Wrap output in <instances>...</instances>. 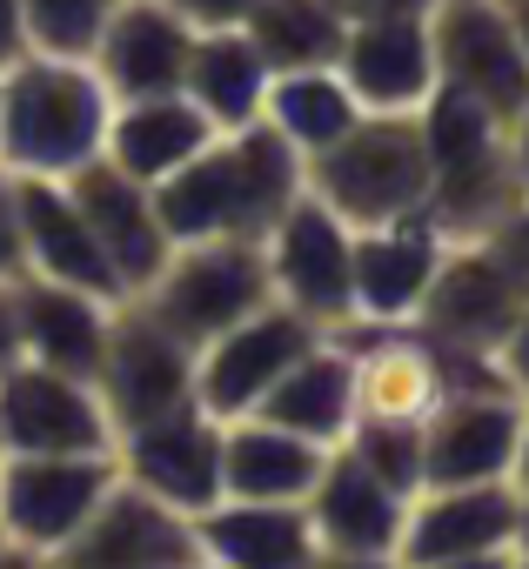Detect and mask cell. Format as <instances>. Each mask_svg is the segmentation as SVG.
Wrapping results in <instances>:
<instances>
[{
    "mask_svg": "<svg viewBox=\"0 0 529 569\" xmlns=\"http://www.w3.org/2000/svg\"><path fill=\"white\" fill-rule=\"evenodd\" d=\"M168 241H261L302 194V154L269 128H221L194 161L148 188Z\"/></svg>",
    "mask_w": 529,
    "mask_h": 569,
    "instance_id": "6da1fadb",
    "label": "cell"
},
{
    "mask_svg": "<svg viewBox=\"0 0 529 569\" xmlns=\"http://www.w3.org/2000/svg\"><path fill=\"white\" fill-rule=\"evenodd\" d=\"M108 88L94 61L74 54H21L0 68V168L68 181L108 141Z\"/></svg>",
    "mask_w": 529,
    "mask_h": 569,
    "instance_id": "7a4b0ae2",
    "label": "cell"
},
{
    "mask_svg": "<svg viewBox=\"0 0 529 569\" xmlns=\"http://www.w3.org/2000/svg\"><path fill=\"white\" fill-rule=\"evenodd\" d=\"M422 148H429V201L422 214L449 234V241H476L489 234L516 201V161H509V121L456 88H436L422 108Z\"/></svg>",
    "mask_w": 529,
    "mask_h": 569,
    "instance_id": "3957f363",
    "label": "cell"
},
{
    "mask_svg": "<svg viewBox=\"0 0 529 569\" xmlns=\"http://www.w3.org/2000/svg\"><path fill=\"white\" fill-rule=\"evenodd\" d=\"M302 188L329 201L349 228L409 221L429 201V148L416 114H362L336 148L302 168Z\"/></svg>",
    "mask_w": 529,
    "mask_h": 569,
    "instance_id": "277c9868",
    "label": "cell"
},
{
    "mask_svg": "<svg viewBox=\"0 0 529 569\" xmlns=\"http://www.w3.org/2000/svg\"><path fill=\"white\" fill-rule=\"evenodd\" d=\"M128 302H141L168 336H181L201 356L214 336H228L254 309H269L276 289H269L261 241H174V254L154 268V281Z\"/></svg>",
    "mask_w": 529,
    "mask_h": 569,
    "instance_id": "5b68a950",
    "label": "cell"
},
{
    "mask_svg": "<svg viewBox=\"0 0 529 569\" xmlns=\"http://www.w3.org/2000/svg\"><path fill=\"white\" fill-rule=\"evenodd\" d=\"M349 241L356 228L316 201L309 188L276 214V228L261 234V261H269V289L282 309H296L302 322H316L322 336H342L356 322V296H349Z\"/></svg>",
    "mask_w": 529,
    "mask_h": 569,
    "instance_id": "8992f818",
    "label": "cell"
},
{
    "mask_svg": "<svg viewBox=\"0 0 529 569\" xmlns=\"http://www.w3.org/2000/svg\"><path fill=\"white\" fill-rule=\"evenodd\" d=\"M114 476V456H0V529L28 562H61Z\"/></svg>",
    "mask_w": 529,
    "mask_h": 569,
    "instance_id": "52a82bcc",
    "label": "cell"
},
{
    "mask_svg": "<svg viewBox=\"0 0 529 569\" xmlns=\"http://www.w3.org/2000/svg\"><path fill=\"white\" fill-rule=\"evenodd\" d=\"M522 302H529V281L476 234V241H449V248H442L429 289H422V302H416V329H429V336L449 342V349H482V356H496L502 336H509V322L522 316Z\"/></svg>",
    "mask_w": 529,
    "mask_h": 569,
    "instance_id": "ba28073f",
    "label": "cell"
},
{
    "mask_svg": "<svg viewBox=\"0 0 529 569\" xmlns=\"http://www.w3.org/2000/svg\"><path fill=\"white\" fill-rule=\"evenodd\" d=\"M94 389H101V409L121 436L148 416L194 402V349L181 336H168L141 302H114V322H108V342L94 362Z\"/></svg>",
    "mask_w": 529,
    "mask_h": 569,
    "instance_id": "9c48e42d",
    "label": "cell"
},
{
    "mask_svg": "<svg viewBox=\"0 0 529 569\" xmlns=\"http://www.w3.org/2000/svg\"><path fill=\"white\" fill-rule=\"evenodd\" d=\"M0 456H114V422L88 376L14 362L0 376Z\"/></svg>",
    "mask_w": 529,
    "mask_h": 569,
    "instance_id": "30bf717a",
    "label": "cell"
},
{
    "mask_svg": "<svg viewBox=\"0 0 529 569\" xmlns=\"http://www.w3.org/2000/svg\"><path fill=\"white\" fill-rule=\"evenodd\" d=\"M429 54H436V88H456L496 108L502 121L529 101V54L516 41V21L502 0H436Z\"/></svg>",
    "mask_w": 529,
    "mask_h": 569,
    "instance_id": "8fae6325",
    "label": "cell"
},
{
    "mask_svg": "<svg viewBox=\"0 0 529 569\" xmlns=\"http://www.w3.org/2000/svg\"><path fill=\"white\" fill-rule=\"evenodd\" d=\"M516 482H449V489H416L402 516L396 562H516Z\"/></svg>",
    "mask_w": 529,
    "mask_h": 569,
    "instance_id": "7c38bea8",
    "label": "cell"
},
{
    "mask_svg": "<svg viewBox=\"0 0 529 569\" xmlns=\"http://www.w3.org/2000/svg\"><path fill=\"white\" fill-rule=\"evenodd\" d=\"M309 342H322V329L302 322L296 309H282V302L254 309L248 322H234L228 336H214V342L194 356V402H201L214 422L254 416V402L282 382V369H289Z\"/></svg>",
    "mask_w": 529,
    "mask_h": 569,
    "instance_id": "4fadbf2b",
    "label": "cell"
},
{
    "mask_svg": "<svg viewBox=\"0 0 529 569\" xmlns=\"http://www.w3.org/2000/svg\"><path fill=\"white\" fill-rule=\"evenodd\" d=\"M114 469L134 489H148V496L194 516V509H208L221 496V422L201 402L148 416V422L114 436Z\"/></svg>",
    "mask_w": 529,
    "mask_h": 569,
    "instance_id": "5bb4252c",
    "label": "cell"
},
{
    "mask_svg": "<svg viewBox=\"0 0 529 569\" xmlns=\"http://www.w3.org/2000/svg\"><path fill=\"white\" fill-rule=\"evenodd\" d=\"M522 429L516 389H449L422 416V489L449 482H509Z\"/></svg>",
    "mask_w": 529,
    "mask_h": 569,
    "instance_id": "9a60e30c",
    "label": "cell"
},
{
    "mask_svg": "<svg viewBox=\"0 0 529 569\" xmlns=\"http://www.w3.org/2000/svg\"><path fill=\"white\" fill-rule=\"evenodd\" d=\"M302 509H309V529H316V556L322 562H396L409 496L389 489L382 476H369L349 449H329V462L309 482Z\"/></svg>",
    "mask_w": 529,
    "mask_h": 569,
    "instance_id": "2e32d148",
    "label": "cell"
},
{
    "mask_svg": "<svg viewBox=\"0 0 529 569\" xmlns=\"http://www.w3.org/2000/svg\"><path fill=\"white\" fill-rule=\"evenodd\" d=\"M188 48L194 28L168 8V0H114L88 61L108 88V101H141V94H168L188 74Z\"/></svg>",
    "mask_w": 529,
    "mask_h": 569,
    "instance_id": "e0dca14e",
    "label": "cell"
},
{
    "mask_svg": "<svg viewBox=\"0 0 529 569\" xmlns=\"http://www.w3.org/2000/svg\"><path fill=\"white\" fill-rule=\"evenodd\" d=\"M442 248H449V234H442L429 214L382 221V228H356V241H349L356 322H416V302H422V289H429ZM356 322H349V329H356Z\"/></svg>",
    "mask_w": 529,
    "mask_h": 569,
    "instance_id": "ac0fdd59",
    "label": "cell"
},
{
    "mask_svg": "<svg viewBox=\"0 0 529 569\" xmlns=\"http://www.w3.org/2000/svg\"><path fill=\"white\" fill-rule=\"evenodd\" d=\"M68 194L81 201V214H88V228H94L114 281H121V296H141L154 281V268L174 254V241H168V228L154 214V194L134 174H121L114 161H101V154L68 174Z\"/></svg>",
    "mask_w": 529,
    "mask_h": 569,
    "instance_id": "d6986e66",
    "label": "cell"
},
{
    "mask_svg": "<svg viewBox=\"0 0 529 569\" xmlns=\"http://www.w3.org/2000/svg\"><path fill=\"white\" fill-rule=\"evenodd\" d=\"M336 74L362 101V114H416L436 94V54H429V14H389L356 21L342 34Z\"/></svg>",
    "mask_w": 529,
    "mask_h": 569,
    "instance_id": "ffe728a7",
    "label": "cell"
},
{
    "mask_svg": "<svg viewBox=\"0 0 529 569\" xmlns=\"http://www.w3.org/2000/svg\"><path fill=\"white\" fill-rule=\"evenodd\" d=\"M14 201H21V248H28V274L41 281H68V289H88L101 302H128L121 281L81 214V201L68 194V181L54 174H14Z\"/></svg>",
    "mask_w": 529,
    "mask_h": 569,
    "instance_id": "44dd1931",
    "label": "cell"
},
{
    "mask_svg": "<svg viewBox=\"0 0 529 569\" xmlns=\"http://www.w3.org/2000/svg\"><path fill=\"white\" fill-rule=\"evenodd\" d=\"M61 562H101V569H134V562H201L194 549V516L134 489L128 476L108 482V496L94 502L88 529L68 542Z\"/></svg>",
    "mask_w": 529,
    "mask_h": 569,
    "instance_id": "7402d4cb",
    "label": "cell"
},
{
    "mask_svg": "<svg viewBox=\"0 0 529 569\" xmlns=\"http://www.w3.org/2000/svg\"><path fill=\"white\" fill-rule=\"evenodd\" d=\"M194 549L201 562H221V569L322 562L302 502H248V496H214L208 509H194Z\"/></svg>",
    "mask_w": 529,
    "mask_h": 569,
    "instance_id": "603a6c76",
    "label": "cell"
},
{
    "mask_svg": "<svg viewBox=\"0 0 529 569\" xmlns=\"http://www.w3.org/2000/svg\"><path fill=\"white\" fill-rule=\"evenodd\" d=\"M214 134H221V128H214L181 88H168V94H141V101H114V108H108L101 161H114L121 174H134L141 188H154V181H168L181 161H194Z\"/></svg>",
    "mask_w": 529,
    "mask_h": 569,
    "instance_id": "cb8c5ba5",
    "label": "cell"
},
{
    "mask_svg": "<svg viewBox=\"0 0 529 569\" xmlns=\"http://www.w3.org/2000/svg\"><path fill=\"white\" fill-rule=\"evenodd\" d=\"M14 309H21V362H41V369H61V376H88L94 382V362H101L114 302H101L88 289H68V281L21 274L14 281Z\"/></svg>",
    "mask_w": 529,
    "mask_h": 569,
    "instance_id": "d4e9b609",
    "label": "cell"
},
{
    "mask_svg": "<svg viewBox=\"0 0 529 569\" xmlns=\"http://www.w3.org/2000/svg\"><path fill=\"white\" fill-rule=\"evenodd\" d=\"M329 449L261 422V416H234L221 422V496H248V502H302L309 482L322 476Z\"/></svg>",
    "mask_w": 529,
    "mask_h": 569,
    "instance_id": "484cf974",
    "label": "cell"
},
{
    "mask_svg": "<svg viewBox=\"0 0 529 569\" xmlns=\"http://www.w3.org/2000/svg\"><path fill=\"white\" fill-rule=\"evenodd\" d=\"M254 416H261V422H282V429H296V436H309V442H322V449H336V442L349 436V422H356L349 342H342V336L309 342V349L282 369V382L254 402Z\"/></svg>",
    "mask_w": 529,
    "mask_h": 569,
    "instance_id": "4316f807",
    "label": "cell"
},
{
    "mask_svg": "<svg viewBox=\"0 0 529 569\" xmlns=\"http://www.w3.org/2000/svg\"><path fill=\"white\" fill-rule=\"evenodd\" d=\"M181 94L214 121V128H248L261 121V94H269V61L254 54L241 28H194Z\"/></svg>",
    "mask_w": 529,
    "mask_h": 569,
    "instance_id": "83f0119b",
    "label": "cell"
},
{
    "mask_svg": "<svg viewBox=\"0 0 529 569\" xmlns=\"http://www.w3.org/2000/svg\"><path fill=\"white\" fill-rule=\"evenodd\" d=\"M261 121H269L296 154L302 168L336 148L356 121H362V101L349 94V81L336 68H289V74H269V94H261Z\"/></svg>",
    "mask_w": 529,
    "mask_h": 569,
    "instance_id": "f1b7e54d",
    "label": "cell"
},
{
    "mask_svg": "<svg viewBox=\"0 0 529 569\" xmlns=\"http://www.w3.org/2000/svg\"><path fill=\"white\" fill-rule=\"evenodd\" d=\"M241 34L269 61V74H289V68H336L349 28L329 0H254Z\"/></svg>",
    "mask_w": 529,
    "mask_h": 569,
    "instance_id": "f546056e",
    "label": "cell"
},
{
    "mask_svg": "<svg viewBox=\"0 0 529 569\" xmlns=\"http://www.w3.org/2000/svg\"><path fill=\"white\" fill-rule=\"evenodd\" d=\"M336 449H349L369 476H382L402 496L422 489V422H409V416H356Z\"/></svg>",
    "mask_w": 529,
    "mask_h": 569,
    "instance_id": "4dcf8cb0",
    "label": "cell"
},
{
    "mask_svg": "<svg viewBox=\"0 0 529 569\" xmlns=\"http://www.w3.org/2000/svg\"><path fill=\"white\" fill-rule=\"evenodd\" d=\"M21 8H28V41L41 54L88 61V48H94V34H101V21H108L114 0H21Z\"/></svg>",
    "mask_w": 529,
    "mask_h": 569,
    "instance_id": "1f68e13d",
    "label": "cell"
},
{
    "mask_svg": "<svg viewBox=\"0 0 529 569\" xmlns=\"http://www.w3.org/2000/svg\"><path fill=\"white\" fill-rule=\"evenodd\" d=\"M28 274V248H21V201H14V174L0 168V281Z\"/></svg>",
    "mask_w": 529,
    "mask_h": 569,
    "instance_id": "d6a6232c",
    "label": "cell"
},
{
    "mask_svg": "<svg viewBox=\"0 0 529 569\" xmlns=\"http://www.w3.org/2000/svg\"><path fill=\"white\" fill-rule=\"evenodd\" d=\"M482 241H489V248H496V254H502L522 281H529V194H522V201H516V208H509L489 234H482Z\"/></svg>",
    "mask_w": 529,
    "mask_h": 569,
    "instance_id": "836d02e7",
    "label": "cell"
},
{
    "mask_svg": "<svg viewBox=\"0 0 529 569\" xmlns=\"http://www.w3.org/2000/svg\"><path fill=\"white\" fill-rule=\"evenodd\" d=\"M168 8L188 21V28H241L254 14V0H168Z\"/></svg>",
    "mask_w": 529,
    "mask_h": 569,
    "instance_id": "e575fe53",
    "label": "cell"
},
{
    "mask_svg": "<svg viewBox=\"0 0 529 569\" xmlns=\"http://www.w3.org/2000/svg\"><path fill=\"white\" fill-rule=\"evenodd\" d=\"M496 362H502V382H509L516 396H529V302H522V316L509 322V336H502Z\"/></svg>",
    "mask_w": 529,
    "mask_h": 569,
    "instance_id": "d590c367",
    "label": "cell"
},
{
    "mask_svg": "<svg viewBox=\"0 0 529 569\" xmlns=\"http://www.w3.org/2000/svg\"><path fill=\"white\" fill-rule=\"evenodd\" d=\"M329 8L342 14V28H356V21H389V14H429L436 0H329Z\"/></svg>",
    "mask_w": 529,
    "mask_h": 569,
    "instance_id": "8d00e7d4",
    "label": "cell"
},
{
    "mask_svg": "<svg viewBox=\"0 0 529 569\" xmlns=\"http://www.w3.org/2000/svg\"><path fill=\"white\" fill-rule=\"evenodd\" d=\"M21 54H34V41H28V8H21V0H0V68H14Z\"/></svg>",
    "mask_w": 529,
    "mask_h": 569,
    "instance_id": "74e56055",
    "label": "cell"
},
{
    "mask_svg": "<svg viewBox=\"0 0 529 569\" xmlns=\"http://www.w3.org/2000/svg\"><path fill=\"white\" fill-rule=\"evenodd\" d=\"M21 362V309H14V281H0V376Z\"/></svg>",
    "mask_w": 529,
    "mask_h": 569,
    "instance_id": "f35d334b",
    "label": "cell"
},
{
    "mask_svg": "<svg viewBox=\"0 0 529 569\" xmlns=\"http://www.w3.org/2000/svg\"><path fill=\"white\" fill-rule=\"evenodd\" d=\"M509 161H516V181H522V194H529V101L509 114Z\"/></svg>",
    "mask_w": 529,
    "mask_h": 569,
    "instance_id": "ab89813d",
    "label": "cell"
},
{
    "mask_svg": "<svg viewBox=\"0 0 529 569\" xmlns=\"http://www.w3.org/2000/svg\"><path fill=\"white\" fill-rule=\"evenodd\" d=\"M509 482L529 489V396H522V429H516V462H509Z\"/></svg>",
    "mask_w": 529,
    "mask_h": 569,
    "instance_id": "60d3db41",
    "label": "cell"
},
{
    "mask_svg": "<svg viewBox=\"0 0 529 569\" xmlns=\"http://www.w3.org/2000/svg\"><path fill=\"white\" fill-rule=\"evenodd\" d=\"M516 562H529V489H522V509H516Z\"/></svg>",
    "mask_w": 529,
    "mask_h": 569,
    "instance_id": "b9f144b4",
    "label": "cell"
},
{
    "mask_svg": "<svg viewBox=\"0 0 529 569\" xmlns=\"http://www.w3.org/2000/svg\"><path fill=\"white\" fill-rule=\"evenodd\" d=\"M509 8V21H516V41H522V54H529V0H502Z\"/></svg>",
    "mask_w": 529,
    "mask_h": 569,
    "instance_id": "7bdbcfd3",
    "label": "cell"
},
{
    "mask_svg": "<svg viewBox=\"0 0 529 569\" xmlns=\"http://www.w3.org/2000/svg\"><path fill=\"white\" fill-rule=\"evenodd\" d=\"M0 562H28V556H21V549L8 542V529H0Z\"/></svg>",
    "mask_w": 529,
    "mask_h": 569,
    "instance_id": "ee69618b",
    "label": "cell"
}]
</instances>
